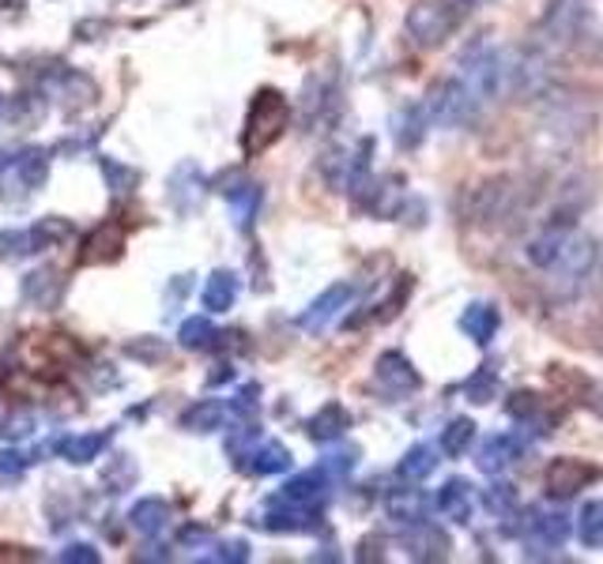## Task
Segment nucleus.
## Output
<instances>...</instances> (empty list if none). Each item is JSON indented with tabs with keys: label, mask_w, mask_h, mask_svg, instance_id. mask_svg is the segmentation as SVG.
<instances>
[{
	"label": "nucleus",
	"mask_w": 603,
	"mask_h": 564,
	"mask_svg": "<svg viewBox=\"0 0 603 564\" xmlns=\"http://www.w3.org/2000/svg\"><path fill=\"white\" fill-rule=\"evenodd\" d=\"M479 4L483 0H415L404 15L407 42H415L419 49L441 46Z\"/></svg>",
	"instance_id": "f257e3e1"
},
{
	"label": "nucleus",
	"mask_w": 603,
	"mask_h": 564,
	"mask_svg": "<svg viewBox=\"0 0 603 564\" xmlns=\"http://www.w3.org/2000/svg\"><path fill=\"white\" fill-rule=\"evenodd\" d=\"M524 203H529V192H524V185L517 181V177H490V181H483L479 188H472L468 196V222L475 226H506V222H513L517 215L524 211Z\"/></svg>",
	"instance_id": "f03ea898"
},
{
	"label": "nucleus",
	"mask_w": 603,
	"mask_h": 564,
	"mask_svg": "<svg viewBox=\"0 0 603 564\" xmlns=\"http://www.w3.org/2000/svg\"><path fill=\"white\" fill-rule=\"evenodd\" d=\"M287 121H291V106L276 87H260L250 102V114H245L242 128V151L250 158H257L260 151H268L271 143L283 136Z\"/></svg>",
	"instance_id": "7ed1b4c3"
},
{
	"label": "nucleus",
	"mask_w": 603,
	"mask_h": 564,
	"mask_svg": "<svg viewBox=\"0 0 603 564\" xmlns=\"http://www.w3.org/2000/svg\"><path fill=\"white\" fill-rule=\"evenodd\" d=\"M592 268H596V242L584 237V234H577V230L570 226L563 249H558V256L550 260V268H547L555 294L558 297H577L584 286H589Z\"/></svg>",
	"instance_id": "20e7f679"
},
{
	"label": "nucleus",
	"mask_w": 603,
	"mask_h": 564,
	"mask_svg": "<svg viewBox=\"0 0 603 564\" xmlns=\"http://www.w3.org/2000/svg\"><path fill=\"white\" fill-rule=\"evenodd\" d=\"M422 109H427L430 125H441V128H468L475 117L483 114V106L472 98L468 87H464L456 75L434 83L427 94V102H422Z\"/></svg>",
	"instance_id": "39448f33"
},
{
	"label": "nucleus",
	"mask_w": 603,
	"mask_h": 564,
	"mask_svg": "<svg viewBox=\"0 0 603 564\" xmlns=\"http://www.w3.org/2000/svg\"><path fill=\"white\" fill-rule=\"evenodd\" d=\"M456 80L468 87L479 106H490L495 98H502V54L490 46L468 49L461 68H456Z\"/></svg>",
	"instance_id": "423d86ee"
},
{
	"label": "nucleus",
	"mask_w": 603,
	"mask_h": 564,
	"mask_svg": "<svg viewBox=\"0 0 603 564\" xmlns=\"http://www.w3.org/2000/svg\"><path fill=\"white\" fill-rule=\"evenodd\" d=\"M38 83H42V91L54 94V98L61 102L65 114H72V117L98 102V83L91 80L88 72H76V68L57 64L54 72H42Z\"/></svg>",
	"instance_id": "0eeeda50"
},
{
	"label": "nucleus",
	"mask_w": 603,
	"mask_h": 564,
	"mask_svg": "<svg viewBox=\"0 0 603 564\" xmlns=\"http://www.w3.org/2000/svg\"><path fill=\"white\" fill-rule=\"evenodd\" d=\"M584 27V0H550L540 20V46L558 49L581 38Z\"/></svg>",
	"instance_id": "6e6552de"
},
{
	"label": "nucleus",
	"mask_w": 603,
	"mask_h": 564,
	"mask_svg": "<svg viewBox=\"0 0 603 564\" xmlns=\"http://www.w3.org/2000/svg\"><path fill=\"white\" fill-rule=\"evenodd\" d=\"M566 538H570V516H566V512H550V508L529 512V527H524L529 557H550V553L563 550Z\"/></svg>",
	"instance_id": "1a4fd4ad"
},
{
	"label": "nucleus",
	"mask_w": 603,
	"mask_h": 564,
	"mask_svg": "<svg viewBox=\"0 0 603 564\" xmlns=\"http://www.w3.org/2000/svg\"><path fill=\"white\" fill-rule=\"evenodd\" d=\"M257 527H265L271 534H305L321 527V508L313 504H294L287 497H271L268 508L257 516Z\"/></svg>",
	"instance_id": "9d476101"
},
{
	"label": "nucleus",
	"mask_w": 603,
	"mask_h": 564,
	"mask_svg": "<svg viewBox=\"0 0 603 564\" xmlns=\"http://www.w3.org/2000/svg\"><path fill=\"white\" fill-rule=\"evenodd\" d=\"M204 192H208V185H204L200 166H193V162H182L166 181V200L182 219L197 215L204 208Z\"/></svg>",
	"instance_id": "9b49d317"
},
{
	"label": "nucleus",
	"mask_w": 603,
	"mask_h": 564,
	"mask_svg": "<svg viewBox=\"0 0 603 564\" xmlns=\"http://www.w3.org/2000/svg\"><path fill=\"white\" fill-rule=\"evenodd\" d=\"M600 478V470L592 467V463H584V459H573V456H566V459H555V463L547 467V493L555 501H566V497H577L581 490H589L592 482Z\"/></svg>",
	"instance_id": "f8f14e48"
},
{
	"label": "nucleus",
	"mask_w": 603,
	"mask_h": 564,
	"mask_svg": "<svg viewBox=\"0 0 603 564\" xmlns=\"http://www.w3.org/2000/svg\"><path fill=\"white\" fill-rule=\"evenodd\" d=\"M121 252H125V226L117 219H106L83 237L80 263L83 268H102V263H114Z\"/></svg>",
	"instance_id": "ddd939ff"
},
{
	"label": "nucleus",
	"mask_w": 603,
	"mask_h": 564,
	"mask_svg": "<svg viewBox=\"0 0 603 564\" xmlns=\"http://www.w3.org/2000/svg\"><path fill=\"white\" fill-rule=\"evenodd\" d=\"M373 376H378L381 391L393 396V399H404V396H411V391L422 388V376L415 373V365L407 362L401 350H385V354L378 357V369H373Z\"/></svg>",
	"instance_id": "4468645a"
},
{
	"label": "nucleus",
	"mask_w": 603,
	"mask_h": 564,
	"mask_svg": "<svg viewBox=\"0 0 603 564\" xmlns=\"http://www.w3.org/2000/svg\"><path fill=\"white\" fill-rule=\"evenodd\" d=\"M20 297L31 305V309H42V313H54L65 297V279L57 275L54 268H38V271H27L20 282Z\"/></svg>",
	"instance_id": "2eb2a0df"
},
{
	"label": "nucleus",
	"mask_w": 603,
	"mask_h": 564,
	"mask_svg": "<svg viewBox=\"0 0 603 564\" xmlns=\"http://www.w3.org/2000/svg\"><path fill=\"white\" fill-rule=\"evenodd\" d=\"M351 297H355V286L351 282H336V286H328L321 297H313L310 302V309H305L299 316V324L305 331H321V328H328V324L336 320L339 313L351 305Z\"/></svg>",
	"instance_id": "dca6fc26"
},
{
	"label": "nucleus",
	"mask_w": 603,
	"mask_h": 564,
	"mask_svg": "<svg viewBox=\"0 0 603 564\" xmlns=\"http://www.w3.org/2000/svg\"><path fill=\"white\" fill-rule=\"evenodd\" d=\"M404 553L411 561H445L449 557V534L434 524H411L404 527Z\"/></svg>",
	"instance_id": "f3484780"
},
{
	"label": "nucleus",
	"mask_w": 603,
	"mask_h": 564,
	"mask_svg": "<svg viewBox=\"0 0 603 564\" xmlns=\"http://www.w3.org/2000/svg\"><path fill=\"white\" fill-rule=\"evenodd\" d=\"M385 512H389L393 524L411 527V524H422V519H427L430 501H427V493L422 490H415V482H407V485H401V490H389Z\"/></svg>",
	"instance_id": "a211bd4d"
},
{
	"label": "nucleus",
	"mask_w": 603,
	"mask_h": 564,
	"mask_svg": "<svg viewBox=\"0 0 603 564\" xmlns=\"http://www.w3.org/2000/svg\"><path fill=\"white\" fill-rule=\"evenodd\" d=\"M109 437H114L109 430H102V433H68V437L54 440V448H57V456L68 459V463L88 467V463H95L102 451H106Z\"/></svg>",
	"instance_id": "6ab92c4d"
},
{
	"label": "nucleus",
	"mask_w": 603,
	"mask_h": 564,
	"mask_svg": "<svg viewBox=\"0 0 603 564\" xmlns=\"http://www.w3.org/2000/svg\"><path fill=\"white\" fill-rule=\"evenodd\" d=\"M434 504H438V512L445 519H453V524H468L472 512H475V493H472V485L464 482V478H449V482L438 490Z\"/></svg>",
	"instance_id": "aec40b11"
},
{
	"label": "nucleus",
	"mask_w": 603,
	"mask_h": 564,
	"mask_svg": "<svg viewBox=\"0 0 603 564\" xmlns=\"http://www.w3.org/2000/svg\"><path fill=\"white\" fill-rule=\"evenodd\" d=\"M347 430H351V410L344 403H325L310 422H305V433H310V440H317V444H333L344 437Z\"/></svg>",
	"instance_id": "412c9836"
},
{
	"label": "nucleus",
	"mask_w": 603,
	"mask_h": 564,
	"mask_svg": "<svg viewBox=\"0 0 603 564\" xmlns=\"http://www.w3.org/2000/svg\"><path fill=\"white\" fill-rule=\"evenodd\" d=\"M461 328H464V336H468L475 346H490V343H495V336H498V328H502V316H498L495 305L472 302L468 309H464V316H461Z\"/></svg>",
	"instance_id": "4be33fe9"
},
{
	"label": "nucleus",
	"mask_w": 603,
	"mask_h": 564,
	"mask_svg": "<svg viewBox=\"0 0 603 564\" xmlns=\"http://www.w3.org/2000/svg\"><path fill=\"white\" fill-rule=\"evenodd\" d=\"M129 527L140 538H155L170 527V504L163 497H143L129 508Z\"/></svg>",
	"instance_id": "5701e85b"
},
{
	"label": "nucleus",
	"mask_w": 603,
	"mask_h": 564,
	"mask_svg": "<svg viewBox=\"0 0 603 564\" xmlns=\"http://www.w3.org/2000/svg\"><path fill=\"white\" fill-rule=\"evenodd\" d=\"M325 493H328V470L317 467V470H302V474H294L291 482L279 490V497H287V501H294V504H313V508H321Z\"/></svg>",
	"instance_id": "b1692460"
},
{
	"label": "nucleus",
	"mask_w": 603,
	"mask_h": 564,
	"mask_svg": "<svg viewBox=\"0 0 603 564\" xmlns=\"http://www.w3.org/2000/svg\"><path fill=\"white\" fill-rule=\"evenodd\" d=\"M237 467L250 470V474H283V470H291V451L279 440H257Z\"/></svg>",
	"instance_id": "393cba45"
},
{
	"label": "nucleus",
	"mask_w": 603,
	"mask_h": 564,
	"mask_svg": "<svg viewBox=\"0 0 603 564\" xmlns=\"http://www.w3.org/2000/svg\"><path fill=\"white\" fill-rule=\"evenodd\" d=\"M521 451H524L521 437H513V433H498V437H490L479 448V470H487V474H498V470L513 467L517 459H521Z\"/></svg>",
	"instance_id": "a878e982"
},
{
	"label": "nucleus",
	"mask_w": 603,
	"mask_h": 564,
	"mask_svg": "<svg viewBox=\"0 0 603 564\" xmlns=\"http://www.w3.org/2000/svg\"><path fill=\"white\" fill-rule=\"evenodd\" d=\"M227 414H231V407H227L223 399H200V403H193L182 414V430H189V433H216V430H223Z\"/></svg>",
	"instance_id": "bb28decb"
},
{
	"label": "nucleus",
	"mask_w": 603,
	"mask_h": 564,
	"mask_svg": "<svg viewBox=\"0 0 603 564\" xmlns=\"http://www.w3.org/2000/svg\"><path fill=\"white\" fill-rule=\"evenodd\" d=\"M427 125H430L427 109H422V106H404L401 114L393 117V140H396V148H401V151L419 148L422 136H427Z\"/></svg>",
	"instance_id": "cd10ccee"
},
{
	"label": "nucleus",
	"mask_w": 603,
	"mask_h": 564,
	"mask_svg": "<svg viewBox=\"0 0 603 564\" xmlns=\"http://www.w3.org/2000/svg\"><path fill=\"white\" fill-rule=\"evenodd\" d=\"M204 309L208 313H227L234 309L237 302V275L234 271H216V275L208 279V286H204Z\"/></svg>",
	"instance_id": "c85d7f7f"
},
{
	"label": "nucleus",
	"mask_w": 603,
	"mask_h": 564,
	"mask_svg": "<svg viewBox=\"0 0 603 564\" xmlns=\"http://www.w3.org/2000/svg\"><path fill=\"white\" fill-rule=\"evenodd\" d=\"M136 478H140V467L132 463V456H114L106 459V467L98 470V482L106 493H125L136 485Z\"/></svg>",
	"instance_id": "c756f323"
},
{
	"label": "nucleus",
	"mask_w": 603,
	"mask_h": 564,
	"mask_svg": "<svg viewBox=\"0 0 603 564\" xmlns=\"http://www.w3.org/2000/svg\"><path fill=\"white\" fill-rule=\"evenodd\" d=\"M8 117H12V125H20V128L42 125V117H46V91L15 94V98L8 102Z\"/></svg>",
	"instance_id": "7c9ffc66"
},
{
	"label": "nucleus",
	"mask_w": 603,
	"mask_h": 564,
	"mask_svg": "<svg viewBox=\"0 0 603 564\" xmlns=\"http://www.w3.org/2000/svg\"><path fill=\"white\" fill-rule=\"evenodd\" d=\"M72 237V222L61 219V215H46L31 226V242H34V252H46V249H57Z\"/></svg>",
	"instance_id": "2f4dec72"
},
{
	"label": "nucleus",
	"mask_w": 603,
	"mask_h": 564,
	"mask_svg": "<svg viewBox=\"0 0 603 564\" xmlns=\"http://www.w3.org/2000/svg\"><path fill=\"white\" fill-rule=\"evenodd\" d=\"M15 177H20L23 188H42L49 177V151L42 148H23L20 162H15Z\"/></svg>",
	"instance_id": "473e14b6"
},
{
	"label": "nucleus",
	"mask_w": 603,
	"mask_h": 564,
	"mask_svg": "<svg viewBox=\"0 0 603 564\" xmlns=\"http://www.w3.org/2000/svg\"><path fill=\"white\" fill-rule=\"evenodd\" d=\"M351 169H355V151L351 148H333V151L321 155V174H325V181L333 185L336 192H347Z\"/></svg>",
	"instance_id": "72a5a7b5"
},
{
	"label": "nucleus",
	"mask_w": 603,
	"mask_h": 564,
	"mask_svg": "<svg viewBox=\"0 0 603 564\" xmlns=\"http://www.w3.org/2000/svg\"><path fill=\"white\" fill-rule=\"evenodd\" d=\"M98 169H102V177H106V188L114 196H129V192H136V185H140V169L125 166V162H117L109 155H98Z\"/></svg>",
	"instance_id": "f704fd0d"
},
{
	"label": "nucleus",
	"mask_w": 603,
	"mask_h": 564,
	"mask_svg": "<svg viewBox=\"0 0 603 564\" xmlns=\"http://www.w3.org/2000/svg\"><path fill=\"white\" fill-rule=\"evenodd\" d=\"M434 467H438L434 448H430V444H415L411 451H404V459L396 470H401L404 482H422L427 474H434Z\"/></svg>",
	"instance_id": "c9c22d12"
},
{
	"label": "nucleus",
	"mask_w": 603,
	"mask_h": 564,
	"mask_svg": "<svg viewBox=\"0 0 603 564\" xmlns=\"http://www.w3.org/2000/svg\"><path fill=\"white\" fill-rule=\"evenodd\" d=\"M223 196L231 200V208H234V215H237V226H250L253 215H257V208H260V185H237V188H223Z\"/></svg>",
	"instance_id": "e433bc0d"
},
{
	"label": "nucleus",
	"mask_w": 603,
	"mask_h": 564,
	"mask_svg": "<svg viewBox=\"0 0 603 564\" xmlns=\"http://www.w3.org/2000/svg\"><path fill=\"white\" fill-rule=\"evenodd\" d=\"M472 440H475V422L472 418H453V422L441 430V451L445 456H464V451L472 448Z\"/></svg>",
	"instance_id": "4c0bfd02"
},
{
	"label": "nucleus",
	"mask_w": 603,
	"mask_h": 564,
	"mask_svg": "<svg viewBox=\"0 0 603 564\" xmlns=\"http://www.w3.org/2000/svg\"><path fill=\"white\" fill-rule=\"evenodd\" d=\"M177 343L185 350H204L216 343V328H211L208 316H189V320L182 324V331H177Z\"/></svg>",
	"instance_id": "58836bf2"
},
{
	"label": "nucleus",
	"mask_w": 603,
	"mask_h": 564,
	"mask_svg": "<svg viewBox=\"0 0 603 564\" xmlns=\"http://www.w3.org/2000/svg\"><path fill=\"white\" fill-rule=\"evenodd\" d=\"M464 396L472 399V403H490V399L498 396V376L490 365H479L468 380H464Z\"/></svg>",
	"instance_id": "ea45409f"
},
{
	"label": "nucleus",
	"mask_w": 603,
	"mask_h": 564,
	"mask_svg": "<svg viewBox=\"0 0 603 564\" xmlns=\"http://www.w3.org/2000/svg\"><path fill=\"white\" fill-rule=\"evenodd\" d=\"M577 534H581L584 545H603V501L584 504L581 519H577Z\"/></svg>",
	"instance_id": "a19ab883"
},
{
	"label": "nucleus",
	"mask_w": 603,
	"mask_h": 564,
	"mask_svg": "<svg viewBox=\"0 0 603 564\" xmlns=\"http://www.w3.org/2000/svg\"><path fill=\"white\" fill-rule=\"evenodd\" d=\"M38 430V418H34V410H8L4 422H0V433H4V440H27L31 433Z\"/></svg>",
	"instance_id": "79ce46f5"
},
{
	"label": "nucleus",
	"mask_w": 603,
	"mask_h": 564,
	"mask_svg": "<svg viewBox=\"0 0 603 564\" xmlns=\"http://www.w3.org/2000/svg\"><path fill=\"white\" fill-rule=\"evenodd\" d=\"M34 252L31 230H0V256L4 260H23Z\"/></svg>",
	"instance_id": "37998d69"
},
{
	"label": "nucleus",
	"mask_w": 603,
	"mask_h": 564,
	"mask_svg": "<svg viewBox=\"0 0 603 564\" xmlns=\"http://www.w3.org/2000/svg\"><path fill=\"white\" fill-rule=\"evenodd\" d=\"M125 354H129L132 362L155 365V362H163L166 357V346L159 343V339H151V336H140V339H132V343H125Z\"/></svg>",
	"instance_id": "c03bdc74"
},
{
	"label": "nucleus",
	"mask_w": 603,
	"mask_h": 564,
	"mask_svg": "<svg viewBox=\"0 0 603 564\" xmlns=\"http://www.w3.org/2000/svg\"><path fill=\"white\" fill-rule=\"evenodd\" d=\"M27 463L15 448H0V485H20L23 474H27Z\"/></svg>",
	"instance_id": "a18cd8bd"
},
{
	"label": "nucleus",
	"mask_w": 603,
	"mask_h": 564,
	"mask_svg": "<svg viewBox=\"0 0 603 564\" xmlns=\"http://www.w3.org/2000/svg\"><path fill=\"white\" fill-rule=\"evenodd\" d=\"M483 501H487V508L495 512V516H502V519H509L517 512V490L513 485H490Z\"/></svg>",
	"instance_id": "49530a36"
},
{
	"label": "nucleus",
	"mask_w": 603,
	"mask_h": 564,
	"mask_svg": "<svg viewBox=\"0 0 603 564\" xmlns=\"http://www.w3.org/2000/svg\"><path fill=\"white\" fill-rule=\"evenodd\" d=\"M204 561H223V564H242L250 561V542H242V538H227V542L216 545V553H208Z\"/></svg>",
	"instance_id": "de8ad7c7"
},
{
	"label": "nucleus",
	"mask_w": 603,
	"mask_h": 564,
	"mask_svg": "<svg viewBox=\"0 0 603 564\" xmlns=\"http://www.w3.org/2000/svg\"><path fill=\"white\" fill-rule=\"evenodd\" d=\"M506 410H509V418H517V422H532V418L540 414V396H529V391H513Z\"/></svg>",
	"instance_id": "09e8293b"
},
{
	"label": "nucleus",
	"mask_w": 603,
	"mask_h": 564,
	"mask_svg": "<svg viewBox=\"0 0 603 564\" xmlns=\"http://www.w3.org/2000/svg\"><path fill=\"white\" fill-rule=\"evenodd\" d=\"M61 561L65 564H98L102 553L91 542H72V545H65L61 550Z\"/></svg>",
	"instance_id": "8fccbe9b"
},
{
	"label": "nucleus",
	"mask_w": 603,
	"mask_h": 564,
	"mask_svg": "<svg viewBox=\"0 0 603 564\" xmlns=\"http://www.w3.org/2000/svg\"><path fill=\"white\" fill-rule=\"evenodd\" d=\"M355 463H359V448H344V451H333V456H325V467L328 478L333 474H347V470H355Z\"/></svg>",
	"instance_id": "3c124183"
},
{
	"label": "nucleus",
	"mask_w": 603,
	"mask_h": 564,
	"mask_svg": "<svg viewBox=\"0 0 603 564\" xmlns=\"http://www.w3.org/2000/svg\"><path fill=\"white\" fill-rule=\"evenodd\" d=\"M257 396H260V388L257 384H250V388H242L234 396V403H231V414L234 418H250V414H257Z\"/></svg>",
	"instance_id": "603ef678"
},
{
	"label": "nucleus",
	"mask_w": 603,
	"mask_h": 564,
	"mask_svg": "<svg viewBox=\"0 0 603 564\" xmlns=\"http://www.w3.org/2000/svg\"><path fill=\"white\" fill-rule=\"evenodd\" d=\"M109 34V23L106 20H83V23H76V38L80 42H98V38H106Z\"/></svg>",
	"instance_id": "864d4df0"
},
{
	"label": "nucleus",
	"mask_w": 603,
	"mask_h": 564,
	"mask_svg": "<svg viewBox=\"0 0 603 564\" xmlns=\"http://www.w3.org/2000/svg\"><path fill=\"white\" fill-rule=\"evenodd\" d=\"M189 290H193V275H177V279H174V286H170V305L182 302V297L189 294Z\"/></svg>",
	"instance_id": "5fc2aeb1"
},
{
	"label": "nucleus",
	"mask_w": 603,
	"mask_h": 564,
	"mask_svg": "<svg viewBox=\"0 0 603 564\" xmlns=\"http://www.w3.org/2000/svg\"><path fill=\"white\" fill-rule=\"evenodd\" d=\"M20 151L23 148H0V174H4V169H15V162H20Z\"/></svg>",
	"instance_id": "6e6d98bb"
},
{
	"label": "nucleus",
	"mask_w": 603,
	"mask_h": 564,
	"mask_svg": "<svg viewBox=\"0 0 603 564\" xmlns=\"http://www.w3.org/2000/svg\"><path fill=\"white\" fill-rule=\"evenodd\" d=\"M132 561H170L163 545H148V553H132Z\"/></svg>",
	"instance_id": "4d7b16f0"
},
{
	"label": "nucleus",
	"mask_w": 603,
	"mask_h": 564,
	"mask_svg": "<svg viewBox=\"0 0 603 564\" xmlns=\"http://www.w3.org/2000/svg\"><path fill=\"white\" fill-rule=\"evenodd\" d=\"M231 376H234L231 365H216V373L208 376V384H211V388H216V384H227V380H231Z\"/></svg>",
	"instance_id": "13d9d810"
},
{
	"label": "nucleus",
	"mask_w": 603,
	"mask_h": 564,
	"mask_svg": "<svg viewBox=\"0 0 603 564\" xmlns=\"http://www.w3.org/2000/svg\"><path fill=\"white\" fill-rule=\"evenodd\" d=\"M200 538H208L204 527H185V531H182V542H200Z\"/></svg>",
	"instance_id": "bf43d9fd"
},
{
	"label": "nucleus",
	"mask_w": 603,
	"mask_h": 564,
	"mask_svg": "<svg viewBox=\"0 0 603 564\" xmlns=\"http://www.w3.org/2000/svg\"><path fill=\"white\" fill-rule=\"evenodd\" d=\"M589 407L596 410V414L603 418V388H600V391H592V396H589Z\"/></svg>",
	"instance_id": "052dcab7"
},
{
	"label": "nucleus",
	"mask_w": 603,
	"mask_h": 564,
	"mask_svg": "<svg viewBox=\"0 0 603 564\" xmlns=\"http://www.w3.org/2000/svg\"><path fill=\"white\" fill-rule=\"evenodd\" d=\"M4 114H8V98L0 94V121H4Z\"/></svg>",
	"instance_id": "680f3d73"
},
{
	"label": "nucleus",
	"mask_w": 603,
	"mask_h": 564,
	"mask_svg": "<svg viewBox=\"0 0 603 564\" xmlns=\"http://www.w3.org/2000/svg\"><path fill=\"white\" fill-rule=\"evenodd\" d=\"M170 4H174V8H177V4H185V0H170Z\"/></svg>",
	"instance_id": "e2e57ef3"
}]
</instances>
